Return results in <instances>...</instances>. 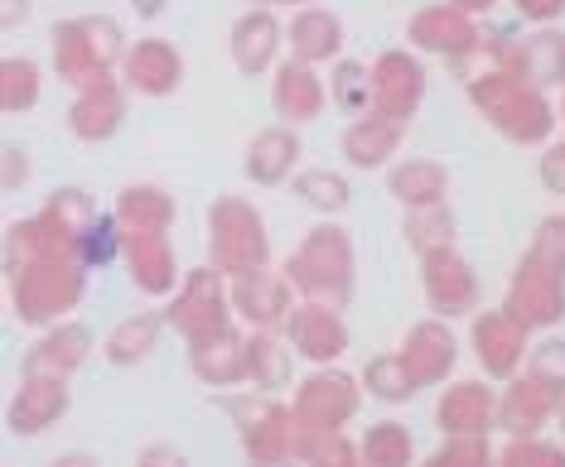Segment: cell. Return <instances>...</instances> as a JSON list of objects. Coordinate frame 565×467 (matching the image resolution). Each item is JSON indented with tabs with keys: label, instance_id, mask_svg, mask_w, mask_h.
I'll return each instance as SVG.
<instances>
[{
	"label": "cell",
	"instance_id": "cell-1",
	"mask_svg": "<svg viewBox=\"0 0 565 467\" xmlns=\"http://www.w3.org/2000/svg\"><path fill=\"white\" fill-rule=\"evenodd\" d=\"M503 308L526 333H551L565 323V217H546L532 231L518 270L508 280Z\"/></svg>",
	"mask_w": 565,
	"mask_h": 467
},
{
	"label": "cell",
	"instance_id": "cell-2",
	"mask_svg": "<svg viewBox=\"0 0 565 467\" xmlns=\"http://www.w3.org/2000/svg\"><path fill=\"white\" fill-rule=\"evenodd\" d=\"M459 83H465V93L473 107H479V116L508 145L542 150L546 140H556V131H561L556 101H551L542 87L522 83V77H512V73H498V68H465Z\"/></svg>",
	"mask_w": 565,
	"mask_h": 467
},
{
	"label": "cell",
	"instance_id": "cell-3",
	"mask_svg": "<svg viewBox=\"0 0 565 467\" xmlns=\"http://www.w3.org/2000/svg\"><path fill=\"white\" fill-rule=\"evenodd\" d=\"M280 275L290 280L295 300H315V304H333L349 308L358 294V246L353 231L343 222H315L295 241V251L280 261Z\"/></svg>",
	"mask_w": 565,
	"mask_h": 467
},
{
	"label": "cell",
	"instance_id": "cell-4",
	"mask_svg": "<svg viewBox=\"0 0 565 467\" xmlns=\"http://www.w3.org/2000/svg\"><path fill=\"white\" fill-rule=\"evenodd\" d=\"M93 290V270H87L73 251H49L24 261L20 270L6 275V294H10V314L24 328H49V323L73 318Z\"/></svg>",
	"mask_w": 565,
	"mask_h": 467
},
{
	"label": "cell",
	"instance_id": "cell-5",
	"mask_svg": "<svg viewBox=\"0 0 565 467\" xmlns=\"http://www.w3.org/2000/svg\"><path fill=\"white\" fill-rule=\"evenodd\" d=\"M363 381L343 367H310V376H295L290 385V424H295V463L333 434H349V424L363 410Z\"/></svg>",
	"mask_w": 565,
	"mask_h": 467
},
{
	"label": "cell",
	"instance_id": "cell-6",
	"mask_svg": "<svg viewBox=\"0 0 565 467\" xmlns=\"http://www.w3.org/2000/svg\"><path fill=\"white\" fill-rule=\"evenodd\" d=\"M131 39L121 34V24L111 15H68L49 30V68L58 83H68L73 93L102 77H117L121 54Z\"/></svg>",
	"mask_w": 565,
	"mask_h": 467
},
{
	"label": "cell",
	"instance_id": "cell-7",
	"mask_svg": "<svg viewBox=\"0 0 565 467\" xmlns=\"http://www.w3.org/2000/svg\"><path fill=\"white\" fill-rule=\"evenodd\" d=\"M209 265L223 270L227 280L247 270L271 265V227L262 207L237 193H217L209 207Z\"/></svg>",
	"mask_w": 565,
	"mask_h": 467
},
{
	"label": "cell",
	"instance_id": "cell-8",
	"mask_svg": "<svg viewBox=\"0 0 565 467\" xmlns=\"http://www.w3.org/2000/svg\"><path fill=\"white\" fill-rule=\"evenodd\" d=\"M160 314H164V328L179 333L184 343H199V337H213V333H223L237 323L233 300H227V275L213 265L184 270Z\"/></svg>",
	"mask_w": 565,
	"mask_h": 467
},
{
	"label": "cell",
	"instance_id": "cell-9",
	"mask_svg": "<svg viewBox=\"0 0 565 467\" xmlns=\"http://www.w3.org/2000/svg\"><path fill=\"white\" fill-rule=\"evenodd\" d=\"M217 405H223L227 420H233L247 463L295 458V424H290V405L280 395L237 391V395H217Z\"/></svg>",
	"mask_w": 565,
	"mask_h": 467
},
{
	"label": "cell",
	"instance_id": "cell-10",
	"mask_svg": "<svg viewBox=\"0 0 565 467\" xmlns=\"http://www.w3.org/2000/svg\"><path fill=\"white\" fill-rule=\"evenodd\" d=\"M420 294H426V308L435 318L455 323L479 314L483 280L459 246H435V251L420 256Z\"/></svg>",
	"mask_w": 565,
	"mask_h": 467
},
{
	"label": "cell",
	"instance_id": "cell-11",
	"mask_svg": "<svg viewBox=\"0 0 565 467\" xmlns=\"http://www.w3.org/2000/svg\"><path fill=\"white\" fill-rule=\"evenodd\" d=\"M367 93H372L367 111H382V116H392V121L411 126L430 93L426 58L411 54V48H382V54L367 63Z\"/></svg>",
	"mask_w": 565,
	"mask_h": 467
},
{
	"label": "cell",
	"instance_id": "cell-12",
	"mask_svg": "<svg viewBox=\"0 0 565 467\" xmlns=\"http://www.w3.org/2000/svg\"><path fill=\"white\" fill-rule=\"evenodd\" d=\"M483 44V20H469L465 10L445 6V0H430L416 15L406 20V48L420 58H440L449 68L469 63Z\"/></svg>",
	"mask_w": 565,
	"mask_h": 467
},
{
	"label": "cell",
	"instance_id": "cell-13",
	"mask_svg": "<svg viewBox=\"0 0 565 467\" xmlns=\"http://www.w3.org/2000/svg\"><path fill=\"white\" fill-rule=\"evenodd\" d=\"M536 333H526L508 308H479L469 318V357L479 361V376L493 385L512 381L526 361V347H532Z\"/></svg>",
	"mask_w": 565,
	"mask_h": 467
},
{
	"label": "cell",
	"instance_id": "cell-14",
	"mask_svg": "<svg viewBox=\"0 0 565 467\" xmlns=\"http://www.w3.org/2000/svg\"><path fill=\"white\" fill-rule=\"evenodd\" d=\"M280 337H286L290 352L300 361H310V367H339L343 352L353 347V333H349L343 308L315 304V300H295Z\"/></svg>",
	"mask_w": 565,
	"mask_h": 467
},
{
	"label": "cell",
	"instance_id": "cell-15",
	"mask_svg": "<svg viewBox=\"0 0 565 467\" xmlns=\"http://www.w3.org/2000/svg\"><path fill=\"white\" fill-rule=\"evenodd\" d=\"M440 438H493L498 434V385L483 376H455L435 400Z\"/></svg>",
	"mask_w": 565,
	"mask_h": 467
},
{
	"label": "cell",
	"instance_id": "cell-16",
	"mask_svg": "<svg viewBox=\"0 0 565 467\" xmlns=\"http://www.w3.org/2000/svg\"><path fill=\"white\" fill-rule=\"evenodd\" d=\"M227 300H233V318L247 333H280L295 308V290L276 265H262L227 280Z\"/></svg>",
	"mask_w": 565,
	"mask_h": 467
},
{
	"label": "cell",
	"instance_id": "cell-17",
	"mask_svg": "<svg viewBox=\"0 0 565 467\" xmlns=\"http://www.w3.org/2000/svg\"><path fill=\"white\" fill-rule=\"evenodd\" d=\"M97 352V333L78 318L49 323L34 333V343L20 357V376H54V381H73Z\"/></svg>",
	"mask_w": 565,
	"mask_h": 467
},
{
	"label": "cell",
	"instance_id": "cell-18",
	"mask_svg": "<svg viewBox=\"0 0 565 467\" xmlns=\"http://www.w3.org/2000/svg\"><path fill=\"white\" fill-rule=\"evenodd\" d=\"M396 352H402L406 371L416 376V385H420V391H435V385L455 381L459 357H465V343H459L455 323H445V318H435V314H430V318L411 323Z\"/></svg>",
	"mask_w": 565,
	"mask_h": 467
},
{
	"label": "cell",
	"instance_id": "cell-19",
	"mask_svg": "<svg viewBox=\"0 0 565 467\" xmlns=\"http://www.w3.org/2000/svg\"><path fill=\"white\" fill-rule=\"evenodd\" d=\"M121 87L131 97H174L179 83H184V54H179L174 39H160V34H140L126 44L121 54Z\"/></svg>",
	"mask_w": 565,
	"mask_h": 467
},
{
	"label": "cell",
	"instance_id": "cell-20",
	"mask_svg": "<svg viewBox=\"0 0 565 467\" xmlns=\"http://www.w3.org/2000/svg\"><path fill=\"white\" fill-rule=\"evenodd\" d=\"M126 111H131V93L121 87V77H102L73 93L68 101V135L83 145H107L121 135Z\"/></svg>",
	"mask_w": 565,
	"mask_h": 467
},
{
	"label": "cell",
	"instance_id": "cell-21",
	"mask_svg": "<svg viewBox=\"0 0 565 467\" xmlns=\"http://www.w3.org/2000/svg\"><path fill=\"white\" fill-rule=\"evenodd\" d=\"M121 261L146 300H170L179 275H184L170 231H121Z\"/></svg>",
	"mask_w": 565,
	"mask_h": 467
},
{
	"label": "cell",
	"instance_id": "cell-22",
	"mask_svg": "<svg viewBox=\"0 0 565 467\" xmlns=\"http://www.w3.org/2000/svg\"><path fill=\"white\" fill-rule=\"evenodd\" d=\"M561 400L551 385H542L536 376L518 371L512 381L498 385V434L503 438H532V434H546V424H556L561 414Z\"/></svg>",
	"mask_w": 565,
	"mask_h": 467
},
{
	"label": "cell",
	"instance_id": "cell-23",
	"mask_svg": "<svg viewBox=\"0 0 565 467\" xmlns=\"http://www.w3.org/2000/svg\"><path fill=\"white\" fill-rule=\"evenodd\" d=\"M73 405L68 381H54V376H20L15 395L6 405V430L15 438H40L54 424H63V414Z\"/></svg>",
	"mask_w": 565,
	"mask_h": 467
},
{
	"label": "cell",
	"instance_id": "cell-24",
	"mask_svg": "<svg viewBox=\"0 0 565 467\" xmlns=\"http://www.w3.org/2000/svg\"><path fill=\"white\" fill-rule=\"evenodd\" d=\"M406 131H411L406 121H392V116H382V111L349 116V126L339 131V154L353 169H363V174H377V169H387L396 154H402Z\"/></svg>",
	"mask_w": 565,
	"mask_h": 467
},
{
	"label": "cell",
	"instance_id": "cell-25",
	"mask_svg": "<svg viewBox=\"0 0 565 467\" xmlns=\"http://www.w3.org/2000/svg\"><path fill=\"white\" fill-rule=\"evenodd\" d=\"M300 160H305V145H300V131L295 126H262L247 150H242V174L252 178L256 188H286L295 174H300Z\"/></svg>",
	"mask_w": 565,
	"mask_h": 467
},
{
	"label": "cell",
	"instance_id": "cell-26",
	"mask_svg": "<svg viewBox=\"0 0 565 467\" xmlns=\"http://www.w3.org/2000/svg\"><path fill=\"white\" fill-rule=\"evenodd\" d=\"M271 107L280 116V126H310L324 116L329 107V87H324V73L310 68V63H295V58H280L271 68Z\"/></svg>",
	"mask_w": 565,
	"mask_h": 467
},
{
	"label": "cell",
	"instance_id": "cell-27",
	"mask_svg": "<svg viewBox=\"0 0 565 467\" xmlns=\"http://www.w3.org/2000/svg\"><path fill=\"white\" fill-rule=\"evenodd\" d=\"M227 54H233L242 77H266L286 54V20L276 10H247L233 20L227 34Z\"/></svg>",
	"mask_w": 565,
	"mask_h": 467
},
{
	"label": "cell",
	"instance_id": "cell-28",
	"mask_svg": "<svg viewBox=\"0 0 565 467\" xmlns=\"http://www.w3.org/2000/svg\"><path fill=\"white\" fill-rule=\"evenodd\" d=\"M343 44H349V30H343V20L324 6H300L286 20V58H295V63L329 68V63L343 58Z\"/></svg>",
	"mask_w": 565,
	"mask_h": 467
},
{
	"label": "cell",
	"instance_id": "cell-29",
	"mask_svg": "<svg viewBox=\"0 0 565 467\" xmlns=\"http://www.w3.org/2000/svg\"><path fill=\"white\" fill-rule=\"evenodd\" d=\"M184 347H189V371H194L203 385H213V391L247 385V333H242L237 323L213 337H199V343H184Z\"/></svg>",
	"mask_w": 565,
	"mask_h": 467
},
{
	"label": "cell",
	"instance_id": "cell-30",
	"mask_svg": "<svg viewBox=\"0 0 565 467\" xmlns=\"http://www.w3.org/2000/svg\"><path fill=\"white\" fill-rule=\"evenodd\" d=\"M387 193L402 213L449 203V169L440 160H392L387 164Z\"/></svg>",
	"mask_w": 565,
	"mask_h": 467
},
{
	"label": "cell",
	"instance_id": "cell-31",
	"mask_svg": "<svg viewBox=\"0 0 565 467\" xmlns=\"http://www.w3.org/2000/svg\"><path fill=\"white\" fill-rule=\"evenodd\" d=\"M164 333H170V328H164V314H160V308H140V314H126L117 328L102 337L97 352L107 357L111 367L131 371V367H140V361L156 357V347H160Z\"/></svg>",
	"mask_w": 565,
	"mask_h": 467
},
{
	"label": "cell",
	"instance_id": "cell-32",
	"mask_svg": "<svg viewBox=\"0 0 565 467\" xmlns=\"http://www.w3.org/2000/svg\"><path fill=\"white\" fill-rule=\"evenodd\" d=\"M111 217H117L121 231H170L179 217V203L160 184H126L117 193V203H111Z\"/></svg>",
	"mask_w": 565,
	"mask_h": 467
},
{
	"label": "cell",
	"instance_id": "cell-33",
	"mask_svg": "<svg viewBox=\"0 0 565 467\" xmlns=\"http://www.w3.org/2000/svg\"><path fill=\"white\" fill-rule=\"evenodd\" d=\"M247 385L262 395H280L295 385V352L280 333H247Z\"/></svg>",
	"mask_w": 565,
	"mask_h": 467
},
{
	"label": "cell",
	"instance_id": "cell-34",
	"mask_svg": "<svg viewBox=\"0 0 565 467\" xmlns=\"http://www.w3.org/2000/svg\"><path fill=\"white\" fill-rule=\"evenodd\" d=\"M416 434L402 420H377L358 438V463L363 467H416Z\"/></svg>",
	"mask_w": 565,
	"mask_h": 467
},
{
	"label": "cell",
	"instance_id": "cell-35",
	"mask_svg": "<svg viewBox=\"0 0 565 467\" xmlns=\"http://www.w3.org/2000/svg\"><path fill=\"white\" fill-rule=\"evenodd\" d=\"M358 381H363V395L377 400V405H411L420 391L416 376L406 371L402 352H377L363 371H358Z\"/></svg>",
	"mask_w": 565,
	"mask_h": 467
},
{
	"label": "cell",
	"instance_id": "cell-36",
	"mask_svg": "<svg viewBox=\"0 0 565 467\" xmlns=\"http://www.w3.org/2000/svg\"><path fill=\"white\" fill-rule=\"evenodd\" d=\"M44 97V68L24 54L0 58V116H24Z\"/></svg>",
	"mask_w": 565,
	"mask_h": 467
},
{
	"label": "cell",
	"instance_id": "cell-37",
	"mask_svg": "<svg viewBox=\"0 0 565 467\" xmlns=\"http://www.w3.org/2000/svg\"><path fill=\"white\" fill-rule=\"evenodd\" d=\"M290 188H295V198H300L305 207H315L319 217H339L343 207L353 203V188H349V178H343L339 169H324V164H315V169H300V174L290 178Z\"/></svg>",
	"mask_w": 565,
	"mask_h": 467
},
{
	"label": "cell",
	"instance_id": "cell-38",
	"mask_svg": "<svg viewBox=\"0 0 565 467\" xmlns=\"http://www.w3.org/2000/svg\"><path fill=\"white\" fill-rule=\"evenodd\" d=\"M329 107H339L343 116H363L372 107V93H367V63L363 58H339L329 63Z\"/></svg>",
	"mask_w": 565,
	"mask_h": 467
},
{
	"label": "cell",
	"instance_id": "cell-39",
	"mask_svg": "<svg viewBox=\"0 0 565 467\" xmlns=\"http://www.w3.org/2000/svg\"><path fill=\"white\" fill-rule=\"evenodd\" d=\"M402 237H406V246L416 256H426V251H435V246H455L459 222H455V213H449V203L420 207V213H406L402 217Z\"/></svg>",
	"mask_w": 565,
	"mask_h": 467
},
{
	"label": "cell",
	"instance_id": "cell-40",
	"mask_svg": "<svg viewBox=\"0 0 565 467\" xmlns=\"http://www.w3.org/2000/svg\"><path fill=\"white\" fill-rule=\"evenodd\" d=\"M78 261H83L87 270H107V265L121 261V227H117V217H111V213H97L93 222L83 227V237H78Z\"/></svg>",
	"mask_w": 565,
	"mask_h": 467
},
{
	"label": "cell",
	"instance_id": "cell-41",
	"mask_svg": "<svg viewBox=\"0 0 565 467\" xmlns=\"http://www.w3.org/2000/svg\"><path fill=\"white\" fill-rule=\"evenodd\" d=\"M526 376H536L542 385H551L556 395H565V337H532V347H526V361H522Z\"/></svg>",
	"mask_w": 565,
	"mask_h": 467
},
{
	"label": "cell",
	"instance_id": "cell-42",
	"mask_svg": "<svg viewBox=\"0 0 565 467\" xmlns=\"http://www.w3.org/2000/svg\"><path fill=\"white\" fill-rule=\"evenodd\" d=\"M416 467H498L493 438H445L435 453L416 458Z\"/></svg>",
	"mask_w": 565,
	"mask_h": 467
},
{
	"label": "cell",
	"instance_id": "cell-43",
	"mask_svg": "<svg viewBox=\"0 0 565 467\" xmlns=\"http://www.w3.org/2000/svg\"><path fill=\"white\" fill-rule=\"evenodd\" d=\"M498 467H565V444H556V438H546V434L503 438Z\"/></svg>",
	"mask_w": 565,
	"mask_h": 467
},
{
	"label": "cell",
	"instance_id": "cell-44",
	"mask_svg": "<svg viewBox=\"0 0 565 467\" xmlns=\"http://www.w3.org/2000/svg\"><path fill=\"white\" fill-rule=\"evenodd\" d=\"M44 213L54 217L58 227H68L73 237H83V227L93 222V217L102 213V207H97V198H93V193H87V188L63 184V188H54V193H49V198H44Z\"/></svg>",
	"mask_w": 565,
	"mask_h": 467
},
{
	"label": "cell",
	"instance_id": "cell-45",
	"mask_svg": "<svg viewBox=\"0 0 565 467\" xmlns=\"http://www.w3.org/2000/svg\"><path fill=\"white\" fill-rule=\"evenodd\" d=\"M30 174H34L30 150H24L20 140H0V198H6V193H20L30 184Z\"/></svg>",
	"mask_w": 565,
	"mask_h": 467
},
{
	"label": "cell",
	"instance_id": "cell-46",
	"mask_svg": "<svg viewBox=\"0 0 565 467\" xmlns=\"http://www.w3.org/2000/svg\"><path fill=\"white\" fill-rule=\"evenodd\" d=\"M300 467H363V463H358V444L349 434H333V438H324V444H315L310 453H305Z\"/></svg>",
	"mask_w": 565,
	"mask_h": 467
},
{
	"label": "cell",
	"instance_id": "cell-47",
	"mask_svg": "<svg viewBox=\"0 0 565 467\" xmlns=\"http://www.w3.org/2000/svg\"><path fill=\"white\" fill-rule=\"evenodd\" d=\"M536 178L551 198H565V135L561 140H546L542 145V160H536Z\"/></svg>",
	"mask_w": 565,
	"mask_h": 467
},
{
	"label": "cell",
	"instance_id": "cell-48",
	"mask_svg": "<svg viewBox=\"0 0 565 467\" xmlns=\"http://www.w3.org/2000/svg\"><path fill=\"white\" fill-rule=\"evenodd\" d=\"M512 6H518V15L532 30H546V24H556L565 15V0H512Z\"/></svg>",
	"mask_w": 565,
	"mask_h": 467
},
{
	"label": "cell",
	"instance_id": "cell-49",
	"mask_svg": "<svg viewBox=\"0 0 565 467\" xmlns=\"http://www.w3.org/2000/svg\"><path fill=\"white\" fill-rule=\"evenodd\" d=\"M136 467H189V458L174 444H146L136 453Z\"/></svg>",
	"mask_w": 565,
	"mask_h": 467
},
{
	"label": "cell",
	"instance_id": "cell-50",
	"mask_svg": "<svg viewBox=\"0 0 565 467\" xmlns=\"http://www.w3.org/2000/svg\"><path fill=\"white\" fill-rule=\"evenodd\" d=\"M30 20V0H0V30H20Z\"/></svg>",
	"mask_w": 565,
	"mask_h": 467
},
{
	"label": "cell",
	"instance_id": "cell-51",
	"mask_svg": "<svg viewBox=\"0 0 565 467\" xmlns=\"http://www.w3.org/2000/svg\"><path fill=\"white\" fill-rule=\"evenodd\" d=\"M445 6L465 10V15H469V20H483V15H488V10H498V6H503V0H445Z\"/></svg>",
	"mask_w": 565,
	"mask_h": 467
},
{
	"label": "cell",
	"instance_id": "cell-52",
	"mask_svg": "<svg viewBox=\"0 0 565 467\" xmlns=\"http://www.w3.org/2000/svg\"><path fill=\"white\" fill-rule=\"evenodd\" d=\"M126 6H131L140 20H160L164 10H170V0H126Z\"/></svg>",
	"mask_w": 565,
	"mask_h": 467
},
{
	"label": "cell",
	"instance_id": "cell-53",
	"mask_svg": "<svg viewBox=\"0 0 565 467\" xmlns=\"http://www.w3.org/2000/svg\"><path fill=\"white\" fill-rule=\"evenodd\" d=\"M49 467H102V463L93 458V453H58Z\"/></svg>",
	"mask_w": 565,
	"mask_h": 467
},
{
	"label": "cell",
	"instance_id": "cell-54",
	"mask_svg": "<svg viewBox=\"0 0 565 467\" xmlns=\"http://www.w3.org/2000/svg\"><path fill=\"white\" fill-rule=\"evenodd\" d=\"M252 6H256V10H271V6H276V10H280V6H295V10H300V6H315V0H252Z\"/></svg>",
	"mask_w": 565,
	"mask_h": 467
},
{
	"label": "cell",
	"instance_id": "cell-55",
	"mask_svg": "<svg viewBox=\"0 0 565 467\" xmlns=\"http://www.w3.org/2000/svg\"><path fill=\"white\" fill-rule=\"evenodd\" d=\"M247 467H300L295 458H276V463H247Z\"/></svg>",
	"mask_w": 565,
	"mask_h": 467
},
{
	"label": "cell",
	"instance_id": "cell-56",
	"mask_svg": "<svg viewBox=\"0 0 565 467\" xmlns=\"http://www.w3.org/2000/svg\"><path fill=\"white\" fill-rule=\"evenodd\" d=\"M556 121H561V131H565V87H561V101H556Z\"/></svg>",
	"mask_w": 565,
	"mask_h": 467
},
{
	"label": "cell",
	"instance_id": "cell-57",
	"mask_svg": "<svg viewBox=\"0 0 565 467\" xmlns=\"http://www.w3.org/2000/svg\"><path fill=\"white\" fill-rule=\"evenodd\" d=\"M556 424H561V444H565V400H561V414H556Z\"/></svg>",
	"mask_w": 565,
	"mask_h": 467
},
{
	"label": "cell",
	"instance_id": "cell-58",
	"mask_svg": "<svg viewBox=\"0 0 565 467\" xmlns=\"http://www.w3.org/2000/svg\"><path fill=\"white\" fill-rule=\"evenodd\" d=\"M561 217H565V213H561Z\"/></svg>",
	"mask_w": 565,
	"mask_h": 467
}]
</instances>
